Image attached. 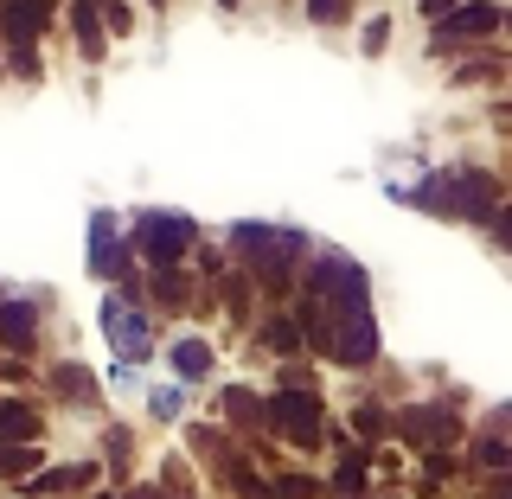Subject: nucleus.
Here are the masks:
<instances>
[{
    "mask_svg": "<svg viewBox=\"0 0 512 499\" xmlns=\"http://www.w3.org/2000/svg\"><path fill=\"white\" fill-rule=\"evenodd\" d=\"M148 416L154 423H186V384H148Z\"/></svg>",
    "mask_w": 512,
    "mask_h": 499,
    "instance_id": "18",
    "label": "nucleus"
},
{
    "mask_svg": "<svg viewBox=\"0 0 512 499\" xmlns=\"http://www.w3.org/2000/svg\"><path fill=\"white\" fill-rule=\"evenodd\" d=\"M0 442H45V404L26 391H0Z\"/></svg>",
    "mask_w": 512,
    "mask_h": 499,
    "instance_id": "11",
    "label": "nucleus"
},
{
    "mask_svg": "<svg viewBox=\"0 0 512 499\" xmlns=\"http://www.w3.org/2000/svg\"><path fill=\"white\" fill-rule=\"evenodd\" d=\"M45 397L64 404V410H77V416H96V410H103V378H96L84 359L64 352V359L45 365Z\"/></svg>",
    "mask_w": 512,
    "mask_h": 499,
    "instance_id": "8",
    "label": "nucleus"
},
{
    "mask_svg": "<svg viewBox=\"0 0 512 499\" xmlns=\"http://www.w3.org/2000/svg\"><path fill=\"white\" fill-rule=\"evenodd\" d=\"M301 13H308V26H320V32H340V26H352L359 0H301Z\"/></svg>",
    "mask_w": 512,
    "mask_h": 499,
    "instance_id": "17",
    "label": "nucleus"
},
{
    "mask_svg": "<svg viewBox=\"0 0 512 499\" xmlns=\"http://www.w3.org/2000/svg\"><path fill=\"white\" fill-rule=\"evenodd\" d=\"M0 84H7V64H0Z\"/></svg>",
    "mask_w": 512,
    "mask_h": 499,
    "instance_id": "25",
    "label": "nucleus"
},
{
    "mask_svg": "<svg viewBox=\"0 0 512 499\" xmlns=\"http://www.w3.org/2000/svg\"><path fill=\"white\" fill-rule=\"evenodd\" d=\"M199 276L180 263V269H148V308L154 314H192V301H199Z\"/></svg>",
    "mask_w": 512,
    "mask_h": 499,
    "instance_id": "10",
    "label": "nucleus"
},
{
    "mask_svg": "<svg viewBox=\"0 0 512 499\" xmlns=\"http://www.w3.org/2000/svg\"><path fill=\"white\" fill-rule=\"evenodd\" d=\"M141 7H154V13H167V7H173V0H141Z\"/></svg>",
    "mask_w": 512,
    "mask_h": 499,
    "instance_id": "24",
    "label": "nucleus"
},
{
    "mask_svg": "<svg viewBox=\"0 0 512 499\" xmlns=\"http://www.w3.org/2000/svg\"><path fill=\"white\" fill-rule=\"evenodd\" d=\"M135 244H128V218L109 212V205H96L90 224H84V276L96 288H122L128 276H135Z\"/></svg>",
    "mask_w": 512,
    "mask_h": 499,
    "instance_id": "4",
    "label": "nucleus"
},
{
    "mask_svg": "<svg viewBox=\"0 0 512 499\" xmlns=\"http://www.w3.org/2000/svg\"><path fill=\"white\" fill-rule=\"evenodd\" d=\"M7 499H20V493H7Z\"/></svg>",
    "mask_w": 512,
    "mask_h": 499,
    "instance_id": "26",
    "label": "nucleus"
},
{
    "mask_svg": "<svg viewBox=\"0 0 512 499\" xmlns=\"http://www.w3.org/2000/svg\"><path fill=\"white\" fill-rule=\"evenodd\" d=\"M96 13H103L109 39H128V32H135V7H128V0H96Z\"/></svg>",
    "mask_w": 512,
    "mask_h": 499,
    "instance_id": "20",
    "label": "nucleus"
},
{
    "mask_svg": "<svg viewBox=\"0 0 512 499\" xmlns=\"http://www.w3.org/2000/svg\"><path fill=\"white\" fill-rule=\"evenodd\" d=\"M52 26H64V0H0V52L45 45Z\"/></svg>",
    "mask_w": 512,
    "mask_h": 499,
    "instance_id": "7",
    "label": "nucleus"
},
{
    "mask_svg": "<svg viewBox=\"0 0 512 499\" xmlns=\"http://www.w3.org/2000/svg\"><path fill=\"white\" fill-rule=\"evenodd\" d=\"M45 442H0V487H20L26 474H39L45 468Z\"/></svg>",
    "mask_w": 512,
    "mask_h": 499,
    "instance_id": "14",
    "label": "nucleus"
},
{
    "mask_svg": "<svg viewBox=\"0 0 512 499\" xmlns=\"http://www.w3.org/2000/svg\"><path fill=\"white\" fill-rule=\"evenodd\" d=\"M352 429L365 436V448H378V442H384V429H391V416L378 410V397H365V404H352Z\"/></svg>",
    "mask_w": 512,
    "mask_h": 499,
    "instance_id": "19",
    "label": "nucleus"
},
{
    "mask_svg": "<svg viewBox=\"0 0 512 499\" xmlns=\"http://www.w3.org/2000/svg\"><path fill=\"white\" fill-rule=\"evenodd\" d=\"M212 7H218V13H237V7H244V0H212Z\"/></svg>",
    "mask_w": 512,
    "mask_h": 499,
    "instance_id": "23",
    "label": "nucleus"
},
{
    "mask_svg": "<svg viewBox=\"0 0 512 499\" xmlns=\"http://www.w3.org/2000/svg\"><path fill=\"white\" fill-rule=\"evenodd\" d=\"M103 461L116 480H128V468H135V429L128 423H103Z\"/></svg>",
    "mask_w": 512,
    "mask_h": 499,
    "instance_id": "16",
    "label": "nucleus"
},
{
    "mask_svg": "<svg viewBox=\"0 0 512 499\" xmlns=\"http://www.w3.org/2000/svg\"><path fill=\"white\" fill-rule=\"evenodd\" d=\"M0 64H7V84H26V90H39L45 77V45H13V52H0Z\"/></svg>",
    "mask_w": 512,
    "mask_h": 499,
    "instance_id": "15",
    "label": "nucleus"
},
{
    "mask_svg": "<svg viewBox=\"0 0 512 499\" xmlns=\"http://www.w3.org/2000/svg\"><path fill=\"white\" fill-rule=\"evenodd\" d=\"M384 45H391V13H372L365 32H359V52L365 58H384Z\"/></svg>",
    "mask_w": 512,
    "mask_h": 499,
    "instance_id": "21",
    "label": "nucleus"
},
{
    "mask_svg": "<svg viewBox=\"0 0 512 499\" xmlns=\"http://www.w3.org/2000/svg\"><path fill=\"white\" fill-rule=\"evenodd\" d=\"M96 327H103V346L116 352V365H128V372H141V365L160 359V314L148 301H128L122 288H103Z\"/></svg>",
    "mask_w": 512,
    "mask_h": 499,
    "instance_id": "3",
    "label": "nucleus"
},
{
    "mask_svg": "<svg viewBox=\"0 0 512 499\" xmlns=\"http://www.w3.org/2000/svg\"><path fill=\"white\" fill-rule=\"evenodd\" d=\"M218 410H224V423H237V429H269V397H256L250 384H224L218 391Z\"/></svg>",
    "mask_w": 512,
    "mask_h": 499,
    "instance_id": "13",
    "label": "nucleus"
},
{
    "mask_svg": "<svg viewBox=\"0 0 512 499\" xmlns=\"http://www.w3.org/2000/svg\"><path fill=\"white\" fill-rule=\"evenodd\" d=\"M128 244H135V263L141 269H180V263H192V250L205 244V231H199V218H192V212L141 205V212H128Z\"/></svg>",
    "mask_w": 512,
    "mask_h": 499,
    "instance_id": "2",
    "label": "nucleus"
},
{
    "mask_svg": "<svg viewBox=\"0 0 512 499\" xmlns=\"http://www.w3.org/2000/svg\"><path fill=\"white\" fill-rule=\"evenodd\" d=\"M320 423H327V397H320V391H276V397H269V429L288 436L301 455L320 448Z\"/></svg>",
    "mask_w": 512,
    "mask_h": 499,
    "instance_id": "6",
    "label": "nucleus"
},
{
    "mask_svg": "<svg viewBox=\"0 0 512 499\" xmlns=\"http://www.w3.org/2000/svg\"><path fill=\"white\" fill-rule=\"evenodd\" d=\"M224 244H231V263L250 269V282L269 295V308L295 301L301 269H308V256H314L308 231H295V224H269V218H244V224L224 231Z\"/></svg>",
    "mask_w": 512,
    "mask_h": 499,
    "instance_id": "1",
    "label": "nucleus"
},
{
    "mask_svg": "<svg viewBox=\"0 0 512 499\" xmlns=\"http://www.w3.org/2000/svg\"><path fill=\"white\" fill-rule=\"evenodd\" d=\"M64 26H71V39H77V58H84V64H103L109 32H103V13H96V0H64Z\"/></svg>",
    "mask_w": 512,
    "mask_h": 499,
    "instance_id": "12",
    "label": "nucleus"
},
{
    "mask_svg": "<svg viewBox=\"0 0 512 499\" xmlns=\"http://www.w3.org/2000/svg\"><path fill=\"white\" fill-rule=\"evenodd\" d=\"M416 7H423V20H429V26H436V20H442V13H455V7H461V0H416Z\"/></svg>",
    "mask_w": 512,
    "mask_h": 499,
    "instance_id": "22",
    "label": "nucleus"
},
{
    "mask_svg": "<svg viewBox=\"0 0 512 499\" xmlns=\"http://www.w3.org/2000/svg\"><path fill=\"white\" fill-rule=\"evenodd\" d=\"M500 32V7L493 0H461L455 13H442L429 26V58H455V52H480Z\"/></svg>",
    "mask_w": 512,
    "mask_h": 499,
    "instance_id": "5",
    "label": "nucleus"
},
{
    "mask_svg": "<svg viewBox=\"0 0 512 499\" xmlns=\"http://www.w3.org/2000/svg\"><path fill=\"white\" fill-rule=\"evenodd\" d=\"M160 359H167L173 384H205V378H218V346L205 340V333H186V340H173Z\"/></svg>",
    "mask_w": 512,
    "mask_h": 499,
    "instance_id": "9",
    "label": "nucleus"
}]
</instances>
